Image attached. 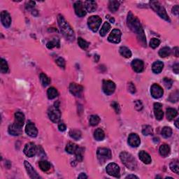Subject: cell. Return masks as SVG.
<instances>
[{
	"label": "cell",
	"instance_id": "6da1fadb",
	"mask_svg": "<svg viewBox=\"0 0 179 179\" xmlns=\"http://www.w3.org/2000/svg\"><path fill=\"white\" fill-rule=\"evenodd\" d=\"M127 21H128V25L130 28V30L137 35L139 42L144 47H146V36H145L144 31L139 20L137 17H135L132 12H130L128 15Z\"/></svg>",
	"mask_w": 179,
	"mask_h": 179
},
{
	"label": "cell",
	"instance_id": "7a4b0ae2",
	"mask_svg": "<svg viewBox=\"0 0 179 179\" xmlns=\"http://www.w3.org/2000/svg\"><path fill=\"white\" fill-rule=\"evenodd\" d=\"M58 25L60 27L62 35L64 36V37H65L67 40L73 42L75 39L74 32V30L71 29V26L69 25V23L65 20V19L64 18L63 16L61 15L58 16Z\"/></svg>",
	"mask_w": 179,
	"mask_h": 179
},
{
	"label": "cell",
	"instance_id": "3957f363",
	"mask_svg": "<svg viewBox=\"0 0 179 179\" xmlns=\"http://www.w3.org/2000/svg\"><path fill=\"white\" fill-rule=\"evenodd\" d=\"M120 157L123 163L125 164L129 169L135 170L137 169V162H136L134 157L130 153L127 152H122L120 155Z\"/></svg>",
	"mask_w": 179,
	"mask_h": 179
},
{
	"label": "cell",
	"instance_id": "277c9868",
	"mask_svg": "<svg viewBox=\"0 0 179 179\" xmlns=\"http://www.w3.org/2000/svg\"><path fill=\"white\" fill-rule=\"evenodd\" d=\"M150 7L153 8L154 11H155L156 13L158 14L159 16L162 18V19L165 20L166 21H169L170 22V19L169 18V16L166 13V11L165 8H164L162 5L160 4V3L157 1H151L150 2Z\"/></svg>",
	"mask_w": 179,
	"mask_h": 179
},
{
	"label": "cell",
	"instance_id": "5b68a950",
	"mask_svg": "<svg viewBox=\"0 0 179 179\" xmlns=\"http://www.w3.org/2000/svg\"><path fill=\"white\" fill-rule=\"evenodd\" d=\"M48 115L52 122L55 123H58L61 118V112L60 109H59V106L56 105V104H55V106H51L48 110Z\"/></svg>",
	"mask_w": 179,
	"mask_h": 179
},
{
	"label": "cell",
	"instance_id": "8992f818",
	"mask_svg": "<svg viewBox=\"0 0 179 179\" xmlns=\"http://www.w3.org/2000/svg\"><path fill=\"white\" fill-rule=\"evenodd\" d=\"M98 160L101 163H104L111 157V152L109 148H99L97 151Z\"/></svg>",
	"mask_w": 179,
	"mask_h": 179
},
{
	"label": "cell",
	"instance_id": "52a82bcc",
	"mask_svg": "<svg viewBox=\"0 0 179 179\" xmlns=\"http://www.w3.org/2000/svg\"><path fill=\"white\" fill-rule=\"evenodd\" d=\"M101 23V19L98 16H90L87 20V25L89 28L92 32H96L99 28Z\"/></svg>",
	"mask_w": 179,
	"mask_h": 179
},
{
	"label": "cell",
	"instance_id": "ba28073f",
	"mask_svg": "<svg viewBox=\"0 0 179 179\" xmlns=\"http://www.w3.org/2000/svg\"><path fill=\"white\" fill-rule=\"evenodd\" d=\"M106 172L109 175L111 176H114L116 178H120L121 173H120V167L116 163H110L106 166Z\"/></svg>",
	"mask_w": 179,
	"mask_h": 179
},
{
	"label": "cell",
	"instance_id": "9c48e42d",
	"mask_svg": "<svg viewBox=\"0 0 179 179\" xmlns=\"http://www.w3.org/2000/svg\"><path fill=\"white\" fill-rule=\"evenodd\" d=\"M102 89L106 95H111L116 90V85L111 80H104Z\"/></svg>",
	"mask_w": 179,
	"mask_h": 179
},
{
	"label": "cell",
	"instance_id": "30bf717a",
	"mask_svg": "<svg viewBox=\"0 0 179 179\" xmlns=\"http://www.w3.org/2000/svg\"><path fill=\"white\" fill-rule=\"evenodd\" d=\"M37 152V148L36 145L34 143H28L25 145L24 148V153L27 157H32L36 155Z\"/></svg>",
	"mask_w": 179,
	"mask_h": 179
},
{
	"label": "cell",
	"instance_id": "8fae6325",
	"mask_svg": "<svg viewBox=\"0 0 179 179\" xmlns=\"http://www.w3.org/2000/svg\"><path fill=\"white\" fill-rule=\"evenodd\" d=\"M150 93H151V95L153 98L159 99V98H160L163 95L164 91L160 85H159L158 84L155 83L151 86Z\"/></svg>",
	"mask_w": 179,
	"mask_h": 179
},
{
	"label": "cell",
	"instance_id": "7c38bea8",
	"mask_svg": "<svg viewBox=\"0 0 179 179\" xmlns=\"http://www.w3.org/2000/svg\"><path fill=\"white\" fill-rule=\"evenodd\" d=\"M74 10H75V13L78 17H83L86 15L87 12L86 10H85V7L83 5V4L82 1H78L76 2H75L74 5Z\"/></svg>",
	"mask_w": 179,
	"mask_h": 179
},
{
	"label": "cell",
	"instance_id": "4fadbf2b",
	"mask_svg": "<svg viewBox=\"0 0 179 179\" xmlns=\"http://www.w3.org/2000/svg\"><path fill=\"white\" fill-rule=\"evenodd\" d=\"M122 33L119 30L115 29L111 32L108 37V41L111 43L113 44H118L121 40Z\"/></svg>",
	"mask_w": 179,
	"mask_h": 179
},
{
	"label": "cell",
	"instance_id": "5bb4252c",
	"mask_svg": "<svg viewBox=\"0 0 179 179\" xmlns=\"http://www.w3.org/2000/svg\"><path fill=\"white\" fill-rule=\"evenodd\" d=\"M25 132L28 136L31 137H36L38 134V130L33 123L29 121L26 125Z\"/></svg>",
	"mask_w": 179,
	"mask_h": 179
},
{
	"label": "cell",
	"instance_id": "9a60e30c",
	"mask_svg": "<svg viewBox=\"0 0 179 179\" xmlns=\"http://www.w3.org/2000/svg\"><path fill=\"white\" fill-rule=\"evenodd\" d=\"M69 91L76 97H80L83 91V87L78 84L71 83L69 85Z\"/></svg>",
	"mask_w": 179,
	"mask_h": 179
},
{
	"label": "cell",
	"instance_id": "2e32d148",
	"mask_svg": "<svg viewBox=\"0 0 179 179\" xmlns=\"http://www.w3.org/2000/svg\"><path fill=\"white\" fill-rule=\"evenodd\" d=\"M140 138L137 134L132 133L128 137V144L132 147H138L140 145Z\"/></svg>",
	"mask_w": 179,
	"mask_h": 179
},
{
	"label": "cell",
	"instance_id": "e0dca14e",
	"mask_svg": "<svg viewBox=\"0 0 179 179\" xmlns=\"http://www.w3.org/2000/svg\"><path fill=\"white\" fill-rule=\"evenodd\" d=\"M1 22L5 27H8L11 23V18L10 14L6 11H3L1 13Z\"/></svg>",
	"mask_w": 179,
	"mask_h": 179
},
{
	"label": "cell",
	"instance_id": "ac0fdd59",
	"mask_svg": "<svg viewBox=\"0 0 179 179\" xmlns=\"http://www.w3.org/2000/svg\"><path fill=\"white\" fill-rule=\"evenodd\" d=\"M132 67L134 71L137 73H140L144 71V64L142 60L136 59L134 60L132 62Z\"/></svg>",
	"mask_w": 179,
	"mask_h": 179
},
{
	"label": "cell",
	"instance_id": "d6986e66",
	"mask_svg": "<svg viewBox=\"0 0 179 179\" xmlns=\"http://www.w3.org/2000/svg\"><path fill=\"white\" fill-rule=\"evenodd\" d=\"M154 113H155V118L158 121H161L163 118L164 113L162 111V105L160 103L154 104Z\"/></svg>",
	"mask_w": 179,
	"mask_h": 179
},
{
	"label": "cell",
	"instance_id": "ffe728a7",
	"mask_svg": "<svg viewBox=\"0 0 179 179\" xmlns=\"http://www.w3.org/2000/svg\"><path fill=\"white\" fill-rule=\"evenodd\" d=\"M25 166V169L27 170V172L29 176H30V178H40V176H39L38 173H37V171L34 169V168L32 167L31 164H30L29 162H27V161H25L24 162Z\"/></svg>",
	"mask_w": 179,
	"mask_h": 179
},
{
	"label": "cell",
	"instance_id": "44dd1931",
	"mask_svg": "<svg viewBox=\"0 0 179 179\" xmlns=\"http://www.w3.org/2000/svg\"><path fill=\"white\" fill-rule=\"evenodd\" d=\"M8 133L13 136H19L22 134V128L16 125V123L11 125L8 127Z\"/></svg>",
	"mask_w": 179,
	"mask_h": 179
},
{
	"label": "cell",
	"instance_id": "7402d4cb",
	"mask_svg": "<svg viewBox=\"0 0 179 179\" xmlns=\"http://www.w3.org/2000/svg\"><path fill=\"white\" fill-rule=\"evenodd\" d=\"M25 123V116L22 112L18 111L15 113V123L16 125L23 128Z\"/></svg>",
	"mask_w": 179,
	"mask_h": 179
},
{
	"label": "cell",
	"instance_id": "603a6c76",
	"mask_svg": "<svg viewBox=\"0 0 179 179\" xmlns=\"http://www.w3.org/2000/svg\"><path fill=\"white\" fill-rule=\"evenodd\" d=\"M139 157L144 164H148L151 162V157H150V155L146 152L144 151V150H141V151L139 152Z\"/></svg>",
	"mask_w": 179,
	"mask_h": 179
},
{
	"label": "cell",
	"instance_id": "cb8c5ba5",
	"mask_svg": "<svg viewBox=\"0 0 179 179\" xmlns=\"http://www.w3.org/2000/svg\"><path fill=\"white\" fill-rule=\"evenodd\" d=\"M163 62H161V61H156V62H154L153 66H152V70L155 74H160L163 69Z\"/></svg>",
	"mask_w": 179,
	"mask_h": 179
},
{
	"label": "cell",
	"instance_id": "d4e9b609",
	"mask_svg": "<svg viewBox=\"0 0 179 179\" xmlns=\"http://www.w3.org/2000/svg\"><path fill=\"white\" fill-rule=\"evenodd\" d=\"M84 5H85V9L88 12H90V13L91 12H94L97 8V4L94 1H86L84 4Z\"/></svg>",
	"mask_w": 179,
	"mask_h": 179
},
{
	"label": "cell",
	"instance_id": "484cf974",
	"mask_svg": "<svg viewBox=\"0 0 179 179\" xmlns=\"http://www.w3.org/2000/svg\"><path fill=\"white\" fill-rule=\"evenodd\" d=\"M166 118H167V120L171 121L176 117V116L178 115V112H177L176 109L172 108H169L166 109Z\"/></svg>",
	"mask_w": 179,
	"mask_h": 179
},
{
	"label": "cell",
	"instance_id": "4316f807",
	"mask_svg": "<svg viewBox=\"0 0 179 179\" xmlns=\"http://www.w3.org/2000/svg\"><path fill=\"white\" fill-rule=\"evenodd\" d=\"M159 152H160V155L162 157H165L169 155V154L170 153V147L169 145L167 144H163L160 147V149H159Z\"/></svg>",
	"mask_w": 179,
	"mask_h": 179
},
{
	"label": "cell",
	"instance_id": "83f0119b",
	"mask_svg": "<svg viewBox=\"0 0 179 179\" xmlns=\"http://www.w3.org/2000/svg\"><path fill=\"white\" fill-rule=\"evenodd\" d=\"M94 137L97 141H102L105 137L104 132L100 128L97 129L94 132Z\"/></svg>",
	"mask_w": 179,
	"mask_h": 179
},
{
	"label": "cell",
	"instance_id": "f1b7e54d",
	"mask_svg": "<svg viewBox=\"0 0 179 179\" xmlns=\"http://www.w3.org/2000/svg\"><path fill=\"white\" fill-rule=\"evenodd\" d=\"M120 53L122 56L125 57L126 58H130L132 57V52L128 48L125 47V46H122L119 50Z\"/></svg>",
	"mask_w": 179,
	"mask_h": 179
},
{
	"label": "cell",
	"instance_id": "f546056e",
	"mask_svg": "<svg viewBox=\"0 0 179 179\" xmlns=\"http://www.w3.org/2000/svg\"><path fill=\"white\" fill-rule=\"evenodd\" d=\"M47 95L48 99H53L56 98L58 96V92L57 90V89H55V87H51L50 88H48L47 91Z\"/></svg>",
	"mask_w": 179,
	"mask_h": 179
},
{
	"label": "cell",
	"instance_id": "4dcf8cb0",
	"mask_svg": "<svg viewBox=\"0 0 179 179\" xmlns=\"http://www.w3.org/2000/svg\"><path fill=\"white\" fill-rule=\"evenodd\" d=\"M78 146H77V145L73 144V143H71V142H69V144L67 145V146H66L65 150L68 153L75 154L77 149H78Z\"/></svg>",
	"mask_w": 179,
	"mask_h": 179
},
{
	"label": "cell",
	"instance_id": "1f68e13d",
	"mask_svg": "<svg viewBox=\"0 0 179 179\" xmlns=\"http://www.w3.org/2000/svg\"><path fill=\"white\" fill-rule=\"evenodd\" d=\"M120 3L118 1H110L109 3V8L111 11L114 13V12L117 11L119 8Z\"/></svg>",
	"mask_w": 179,
	"mask_h": 179
},
{
	"label": "cell",
	"instance_id": "d6a6232c",
	"mask_svg": "<svg viewBox=\"0 0 179 179\" xmlns=\"http://www.w3.org/2000/svg\"><path fill=\"white\" fill-rule=\"evenodd\" d=\"M39 165L40 169H42L43 171H48V170H50V169H51V164H50L48 161L46 160L40 161L39 163Z\"/></svg>",
	"mask_w": 179,
	"mask_h": 179
},
{
	"label": "cell",
	"instance_id": "836d02e7",
	"mask_svg": "<svg viewBox=\"0 0 179 179\" xmlns=\"http://www.w3.org/2000/svg\"><path fill=\"white\" fill-rule=\"evenodd\" d=\"M111 29V25L108 22H105L101 27V30H100V36L104 37V36L108 33L109 30Z\"/></svg>",
	"mask_w": 179,
	"mask_h": 179
},
{
	"label": "cell",
	"instance_id": "e575fe53",
	"mask_svg": "<svg viewBox=\"0 0 179 179\" xmlns=\"http://www.w3.org/2000/svg\"><path fill=\"white\" fill-rule=\"evenodd\" d=\"M171 51L169 47H164L161 48L159 51V55L161 58H166V57L169 56L171 55Z\"/></svg>",
	"mask_w": 179,
	"mask_h": 179
},
{
	"label": "cell",
	"instance_id": "d590c367",
	"mask_svg": "<svg viewBox=\"0 0 179 179\" xmlns=\"http://www.w3.org/2000/svg\"><path fill=\"white\" fill-rule=\"evenodd\" d=\"M0 71L2 74H6L8 71V66L6 61L1 58L0 60Z\"/></svg>",
	"mask_w": 179,
	"mask_h": 179
},
{
	"label": "cell",
	"instance_id": "8d00e7d4",
	"mask_svg": "<svg viewBox=\"0 0 179 179\" xmlns=\"http://www.w3.org/2000/svg\"><path fill=\"white\" fill-rule=\"evenodd\" d=\"M40 80L43 86L44 87L48 86V85L51 83V79H50L46 74H44V73H42V74H40Z\"/></svg>",
	"mask_w": 179,
	"mask_h": 179
},
{
	"label": "cell",
	"instance_id": "74e56055",
	"mask_svg": "<svg viewBox=\"0 0 179 179\" xmlns=\"http://www.w3.org/2000/svg\"><path fill=\"white\" fill-rule=\"evenodd\" d=\"M69 135L74 140H79L80 138H81V132L79 130H71L69 132Z\"/></svg>",
	"mask_w": 179,
	"mask_h": 179
},
{
	"label": "cell",
	"instance_id": "f35d334b",
	"mask_svg": "<svg viewBox=\"0 0 179 179\" xmlns=\"http://www.w3.org/2000/svg\"><path fill=\"white\" fill-rule=\"evenodd\" d=\"M89 122L90 125H92V126H96V125H97L99 123L100 118L98 116L92 115L90 117Z\"/></svg>",
	"mask_w": 179,
	"mask_h": 179
},
{
	"label": "cell",
	"instance_id": "ab89813d",
	"mask_svg": "<svg viewBox=\"0 0 179 179\" xmlns=\"http://www.w3.org/2000/svg\"><path fill=\"white\" fill-rule=\"evenodd\" d=\"M172 134V130L169 127H164L162 130V135L164 138H169Z\"/></svg>",
	"mask_w": 179,
	"mask_h": 179
},
{
	"label": "cell",
	"instance_id": "60d3db41",
	"mask_svg": "<svg viewBox=\"0 0 179 179\" xmlns=\"http://www.w3.org/2000/svg\"><path fill=\"white\" fill-rule=\"evenodd\" d=\"M46 46H47V48H49V49H52V48L56 47V46L59 47V46H60V42H59V39H53V40L51 41V42L47 43Z\"/></svg>",
	"mask_w": 179,
	"mask_h": 179
},
{
	"label": "cell",
	"instance_id": "b9f144b4",
	"mask_svg": "<svg viewBox=\"0 0 179 179\" xmlns=\"http://www.w3.org/2000/svg\"><path fill=\"white\" fill-rule=\"evenodd\" d=\"M170 169L173 172H174L176 174H178L179 173V164L178 161H173L171 162L170 164Z\"/></svg>",
	"mask_w": 179,
	"mask_h": 179
},
{
	"label": "cell",
	"instance_id": "7bdbcfd3",
	"mask_svg": "<svg viewBox=\"0 0 179 179\" xmlns=\"http://www.w3.org/2000/svg\"><path fill=\"white\" fill-rule=\"evenodd\" d=\"M78 44L82 49H87L89 46V43L87 42L86 41L84 40L82 38H78Z\"/></svg>",
	"mask_w": 179,
	"mask_h": 179
},
{
	"label": "cell",
	"instance_id": "ee69618b",
	"mask_svg": "<svg viewBox=\"0 0 179 179\" xmlns=\"http://www.w3.org/2000/svg\"><path fill=\"white\" fill-rule=\"evenodd\" d=\"M153 129L149 125H146V126H144L142 130V133L145 136H148L150 135V134H153Z\"/></svg>",
	"mask_w": 179,
	"mask_h": 179
},
{
	"label": "cell",
	"instance_id": "f6af8a7d",
	"mask_svg": "<svg viewBox=\"0 0 179 179\" xmlns=\"http://www.w3.org/2000/svg\"><path fill=\"white\" fill-rule=\"evenodd\" d=\"M76 156L77 158V160L78 161V162H80V161H82L83 160V148H78V149L76 151Z\"/></svg>",
	"mask_w": 179,
	"mask_h": 179
},
{
	"label": "cell",
	"instance_id": "bcb514c9",
	"mask_svg": "<svg viewBox=\"0 0 179 179\" xmlns=\"http://www.w3.org/2000/svg\"><path fill=\"white\" fill-rule=\"evenodd\" d=\"M179 98V92L178 91H176L172 94H171V95L169 97V101L171 102H176L178 101Z\"/></svg>",
	"mask_w": 179,
	"mask_h": 179
},
{
	"label": "cell",
	"instance_id": "7dc6e473",
	"mask_svg": "<svg viewBox=\"0 0 179 179\" xmlns=\"http://www.w3.org/2000/svg\"><path fill=\"white\" fill-rule=\"evenodd\" d=\"M160 44V41L156 38L152 39L150 42V47L153 48H156L157 47H158Z\"/></svg>",
	"mask_w": 179,
	"mask_h": 179
},
{
	"label": "cell",
	"instance_id": "c3c4849f",
	"mask_svg": "<svg viewBox=\"0 0 179 179\" xmlns=\"http://www.w3.org/2000/svg\"><path fill=\"white\" fill-rule=\"evenodd\" d=\"M163 83H164V86H165L166 88L170 89L171 87V86H172L173 81L170 79V78H164L163 79Z\"/></svg>",
	"mask_w": 179,
	"mask_h": 179
},
{
	"label": "cell",
	"instance_id": "681fc988",
	"mask_svg": "<svg viewBox=\"0 0 179 179\" xmlns=\"http://www.w3.org/2000/svg\"><path fill=\"white\" fill-rule=\"evenodd\" d=\"M56 63L59 66V67L62 68V69H64V68H65L66 63H65V61H64L63 58H59L58 59H57Z\"/></svg>",
	"mask_w": 179,
	"mask_h": 179
},
{
	"label": "cell",
	"instance_id": "f907efd6",
	"mask_svg": "<svg viewBox=\"0 0 179 179\" xmlns=\"http://www.w3.org/2000/svg\"><path fill=\"white\" fill-rule=\"evenodd\" d=\"M135 108L138 111H140L143 109V105L141 101H139V100H137V101H135Z\"/></svg>",
	"mask_w": 179,
	"mask_h": 179
},
{
	"label": "cell",
	"instance_id": "816d5d0a",
	"mask_svg": "<svg viewBox=\"0 0 179 179\" xmlns=\"http://www.w3.org/2000/svg\"><path fill=\"white\" fill-rule=\"evenodd\" d=\"M111 106L113 108L115 109L116 112L117 113H118L120 112V106H119L117 102H116V101H114V102H113L111 104Z\"/></svg>",
	"mask_w": 179,
	"mask_h": 179
},
{
	"label": "cell",
	"instance_id": "f5cc1de1",
	"mask_svg": "<svg viewBox=\"0 0 179 179\" xmlns=\"http://www.w3.org/2000/svg\"><path fill=\"white\" fill-rule=\"evenodd\" d=\"M128 89H129V91H130V92H131V93H132V94H134V93L136 92L135 86H134V85L132 83H129Z\"/></svg>",
	"mask_w": 179,
	"mask_h": 179
},
{
	"label": "cell",
	"instance_id": "db71d44e",
	"mask_svg": "<svg viewBox=\"0 0 179 179\" xmlns=\"http://www.w3.org/2000/svg\"><path fill=\"white\" fill-rule=\"evenodd\" d=\"M58 129L60 132H64L66 130V125L64 124V123H60V124L58 125Z\"/></svg>",
	"mask_w": 179,
	"mask_h": 179
},
{
	"label": "cell",
	"instance_id": "11a10c76",
	"mask_svg": "<svg viewBox=\"0 0 179 179\" xmlns=\"http://www.w3.org/2000/svg\"><path fill=\"white\" fill-rule=\"evenodd\" d=\"M179 12V7L178 5H176L175 6H173V8H172V13L174 14V15L177 16Z\"/></svg>",
	"mask_w": 179,
	"mask_h": 179
},
{
	"label": "cell",
	"instance_id": "9f6ffc18",
	"mask_svg": "<svg viewBox=\"0 0 179 179\" xmlns=\"http://www.w3.org/2000/svg\"><path fill=\"white\" fill-rule=\"evenodd\" d=\"M173 71H174L176 74H178V71H179V64H176L173 65Z\"/></svg>",
	"mask_w": 179,
	"mask_h": 179
},
{
	"label": "cell",
	"instance_id": "6f0895ef",
	"mask_svg": "<svg viewBox=\"0 0 179 179\" xmlns=\"http://www.w3.org/2000/svg\"><path fill=\"white\" fill-rule=\"evenodd\" d=\"M35 2H34V1H29L27 4L28 6H27V7L28 8H33L34 6H35Z\"/></svg>",
	"mask_w": 179,
	"mask_h": 179
},
{
	"label": "cell",
	"instance_id": "680465c9",
	"mask_svg": "<svg viewBox=\"0 0 179 179\" xmlns=\"http://www.w3.org/2000/svg\"><path fill=\"white\" fill-rule=\"evenodd\" d=\"M173 54L176 57H178V48L175 47L173 48Z\"/></svg>",
	"mask_w": 179,
	"mask_h": 179
},
{
	"label": "cell",
	"instance_id": "91938a15",
	"mask_svg": "<svg viewBox=\"0 0 179 179\" xmlns=\"http://www.w3.org/2000/svg\"><path fill=\"white\" fill-rule=\"evenodd\" d=\"M78 178H87V176L85 175V173H81L79 175V176H78Z\"/></svg>",
	"mask_w": 179,
	"mask_h": 179
},
{
	"label": "cell",
	"instance_id": "94428289",
	"mask_svg": "<svg viewBox=\"0 0 179 179\" xmlns=\"http://www.w3.org/2000/svg\"><path fill=\"white\" fill-rule=\"evenodd\" d=\"M126 178H139L137 176H134V175H129L126 177Z\"/></svg>",
	"mask_w": 179,
	"mask_h": 179
},
{
	"label": "cell",
	"instance_id": "6125c7cd",
	"mask_svg": "<svg viewBox=\"0 0 179 179\" xmlns=\"http://www.w3.org/2000/svg\"><path fill=\"white\" fill-rule=\"evenodd\" d=\"M107 18H109V20H110L111 23H114V22H115V20L113 18H109V16H107Z\"/></svg>",
	"mask_w": 179,
	"mask_h": 179
},
{
	"label": "cell",
	"instance_id": "be15d7a7",
	"mask_svg": "<svg viewBox=\"0 0 179 179\" xmlns=\"http://www.w3.org/2000/svg\"><path fill=\"white\" fill-rule=\"evenodd\" d=\"M175 125L177 128H179V125H178V119H177L176 122H175Z\"/></svg>",
	"mask_w": 179,
	"mask_h": 179
}]
</instances>
